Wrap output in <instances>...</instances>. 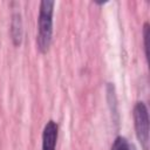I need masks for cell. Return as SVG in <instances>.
Wrapping results in <instances>:
<instances>
[{
    "label": "cell",
    "mask_w": 150,
    "mask_h": 150,
    "mask_svg": "<svg viewBox=\"0 0 150 150\" xmlns=\"http://www.w3.org/2000/svg\"><path fill=\"white\" fill-rule=\"evenodd\" d=\"M134 124L136 136L143 150H149V114L144 102H137L134 107Z\"/></svg>",
    "instance_id": "cell-2"
},
{
    "label": "cell",
    "mask_w": 150,
    "mask_h": 150,
    "mask_svg": "<svg viewBox=\"0 0 150 150\" xmlns=\"http://www.w3.org/2000/svg\"><path fill=\"white\" fill-rule=\"evenodd\" d=\"M11 34L12 39L15 46H19L21 43L22 39V23H21V16L20 14H14L12 19V25H11Z\"/></svg>",
    "instance_id": "cell-4"
},
{
    "label": "cell",
    "mask_w": 150,
    "mask_h": 150,
    "mask_svg": "<svg viewBox=\"0 0 150 150\" xmlns=\"http://www.w3.org/2000/svg\"><path fill=\"white\" fill-rule=\"evenodd\" d=\"M111 150H135L132 145H130L128 143V141L122 137V136H117L112 143Z\"/></svg>",
    "instance_id": "cell-5"
},
{
    "label": "cell",
    "mask_w": 150,
    "mask_h": 150,
    "mask_svg": "<svg viewBox=\"0 0 150 150\" xmlns=\"http://www.w3.org/2000/svg\"><path fill=\"white\" fill-rule=\"evenodd\" d=\"M57 139V124L48 121L42 132V150H55Z\"/></svg>",
    "instance_id": "cell-3"
},
{
    "label": "cell",
    "mask_w": 150,
    "mask_h": 150,
    "mask_svg": "<svg viewBox=\"0 0 150 150\" xmlns=\"http://www.w3.org/2000/svg\"><path fill=\"white\" fill-rule=\"evenodd\" d=\"M143 38H144L145 56H146V59H149V43H148V40H149V25L148 23L144 25V28H143Z\"/></svg>",
    "instance_id": "cell-6"
},
{
    "label": "cell",
    "mask_w": 150,
    "mask_h": 150,
    "mask_svg": "<svg viewBox=\"0 0 150 150\" xmlns=\"http://www.w3.org/2000/svg\"><path fill=\"white\" fill-rule=\"evenodd\" d=\"M55 2L52 0H43L40 2L39 12V33H38V48L41 53H47L53 35V11Z\"/></svg>",
    "instance_id": "cell-1"
}]
</instances>
